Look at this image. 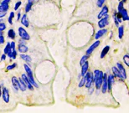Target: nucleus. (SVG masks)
Here are the masks:
<instances>
[{"instance_id":"f257e3e1","label":"nucleus","mask_w":129,"mask_h":113,"mask_svg":"<svg viewBox=\"0 0 129 113\" xmlns=\"http://www.w3.org/2000/svg\"><path fill=\"white\" fill-rule=\"evenodd\" d=\"M24 69H25V71H26V73H27V76H28V78H29V81L31 82V84L34 86H35L36 88H38V85L35 82V79H34L33 73H32V70H31V69H30V67L28 65H24Z\"/></svg>"},{"instance_id":"f03ea898","label":"nucleus","mask_w":129,"mask_h":113,"mask_svg":"<svg viewBox=\"0 0 129 113\" xmlns=\"http://www.w3.org/2000/svg\"><path fill=\"white\" fill-rule=\"evenodd\" d=\"M85 78H86V82H85V86L87 89H89L90 87L91 86V84L93 83V75L91 72H88L87 71L86 75L84 76Z\"/></svg>"},{"instance_id":"7ed1b4c3","label":"nucleus","mask_w":129,"mask_h":113,"mask_svg":"<svg viewBox=\"0 0 129 113\" xmlns=\"http://www.w3.org/2000/svg\"><path fill=\"white\" fill-rule=\"evenodd\" d=\"M108 19H109V15L106 14L104 18H101L99 22H98V26L100 29H103L105 26H107L108 24Z\"/></svg>"},{"instance_id":"20e7f679","label":"nucleus","mask_w":129,"mask_h":113,"mask_svg":"<svg viewBox=\"0 0 129 113\" xmlns=\"http://www.w3.org/2000/svg\"><path fill=\"white\" fill-rule=\"evenodd\" d=\"M19 36L21 39L24 40H29L30 39V36L29 35V34L26 32V30H25L24 28L20 27L19 28Z\"/></svg>"},{"instance_id":"39448f33","label":"nucleus","mask_w":129,"mask_h":113,"mask_svg":"<svg viewBox=\"0 0 129 113\" xmlns=\"http://www.w3.org/2000/svg\"><path fill=\"white\" fill-rule=\"evenodd\" d=\"M102 80H103V73L102 71H99V74H98V76L95 81L96 83V89H100L101 86H102Z\"/></svg>"},{"instance_id":"423d86ee","label":"nucleus","mask_w":129,"mask_h":113,"mask_svg":"<svg viewBox=\"0 0 129 113\" xmlns=\"http://www.w3.org/2000/svg\"><path fill=\"white\" fill-rule=\"evenodd\" d=\"M99 45H100V41L99 40H97V41H96V42H94L91 46H90L88 50H86V55H91V54L95 50V49L97 48L98 46H99Z\"/></svg>"},{"instance_id":"0eeeda50","label":"nucleus","mask_w":129,"mask_h":113,"mask_svg":"<svg viewBox=\"0 0 129 113\" xmlns=\"http://www.w3.org/2000/svg\"><path fill=\"white\" fill-rule=\"evenodd\" d=\"M3 99H4V102H6V103H9V90L7 88H3Z\"/></svg>"},{"instance_id":"6e6552de","label":"nucleus","mask_w":129,"mask_h":113,"mask_svg":"<svg viewBox=\"0 0 129 113\" xmlns=\"http://www.w3.org/2000/svg\"><path fill=\"white\" fill-rule=\"evenodd\" d=\"M107 76L106 74H103V80H102V93H106L107 91Z\"/></svg>"},{"instance_id":"1a4fd4ad","label":"nucleus","mask_w":129,"mask_h":113,"mask_svg":"<svg viewBox=\"0 0 129 113\" xmlns=\"http://www.w3.org/2000/svg\"><path fill=\"white\" fill-rule=\"evenodd\" d=\"M117 68L118 69V70H119L120 74L122 75V78H123V79H126V78H127V73H126V70H125L124 67H123L122 64H120V63H117Z\"/></svg>"},{"instance_id":"9d476101","label":"nucleus","mask_w":129,"mask_h":113,"mask_svg":"<svg viewBox=\"0 0 129 113\" xmlns=\"http://www.w3.org/2000/svg\"><path fill=\"white\" fill-rule=\"evenodd\" d=\"M113 82H114V76H107V90H108V91H111Z\"/></svg>"},{"instance_id":"9b49d317","label":"nucleus","mask_w":129,"mask_h":113,"mask_svg":"<svg viewBox=\"0 0 129 113\" xmlns=\"http://www.w3.org/2000/svg\"><path fill=\"white\" fill-rule=\"evenodd\" d=\"M21 78H22L23 80H24V83L26 84L27 87H29V90H34V88H33V85L31 84V82L29 81V78H28L27 75H22V77H21Z\"/></svg>"},{"instance_id":"f8f14e48","label":"nucleus","mask_w":129,"mask_h":113,"mask_svg":"<svg viewBox=\"0 0 129 113\" xmlns=\"http://www.w3.org/2000/svg\"><path fill=\"white\" fill-rule=\"evenodd\" d=\"M18 80H19V88L22 91H25L27 89V86H26V84L24 83V80H23L21 77Z\"/></svg>"},{"instance_id":"ddd939ff","label":"nucleus","mask_w":129,"mask_h":113,"mask_svg":"<svg viewBox=\"0 0 129 113\" xmlns=\"http://www.w3.org/2000/svg\"><path fill=\"white\" fill-rule=\"evenodd\" d=\"M82 66V69H81V76H84L86 74V72L88 71V69H89V63L86 61L83 65H81Z\"/></svg>"},{"instance_id":"4468645a","label":"nucleus","mask_w":129,"mask_h":113,"mask_svg":"<svg viewBox=\"0 0 129 113\" xmlns=\"http://www.w3.org/2000/svg\"><path fill=\"white\" fill-rule=\"evenodd\" d=\"M4 54L5 55H8L9 57H11L12 55V50H11V47H10V43H8L6 46L4 48Z\"/></svg>"},{"instance_id":"2eb2a0df","label":"nucleus","mask_w":129,"mask_h":113,"mask_svg":"<svg viewBox=\"0 0 129 113\" xmlns=\"http://www.w3.org/2000/svg\"><path fill=\"white\" fill-rule=\"evenodd\" d=\"M12 85H13V86H14V88L16 91L19 89V80H18L15 76L12 77Z\"/></svg>"},{"instance_id":"dca6fc26","label":"nucleus","mask_w":129,"mask_h":113,"mask_svg":"<svg viewBox=\"0 0 129 113\" xmlns=\"http://www.w3.org/2000/svg\"><path fill=\"white\" fill-rule=\"evenodd\" d=\"M120 15H121V17H122V19L124 20V21H127V20H129V16H128V14H127V9H123L122 11H121Z\"/></svg>"},{"instance_id":"f3484780","label":"nucleus","mask_w":129,"mask_h":113,"mask_svg":"<svg viewBox=\"0 0 129 113\" xmlns=\"http://www.w3.org/2000/svg\"><path fill=\"white\" fill-rule=\"evenodd\" d=\"M107 32V30L105 29H102L98 30L97 33L96 34V35H95V38H96V40H98V39H100L101 37H102Z\"/></svg>"},{"instance_id":"a211bd4d","label":"nucleus","mask_w":129,"mask_h":113,"mask_svg":"<svg viewBox=\"0 0 129 113\" xmlns=\"http://www.w3.org/2000/svg\"><path fill=\"white\" fill-rule=\"evenodd\" d=\"M21 24L23 25H24L25 27H29V19L27 18V14H24L21 19Z\"/></svg>"},{"instance_id":"6ab92c4d","label":"nucleus","mask_w":129,"mask_h":113,"mask_svg":"<svg viewBox=\"0 0 129 113\" xmlns=\"http://www.w3.org/2000/svg\"><path fill=\"white\" fill-rule=\"evenodd\" d=\"M107 13H108V8L107 6H104V7H102V11L100 12V14H98V19H101V18H102V17H104L106 14H107Z\"/></svg>"},{"instance_id":"aec40b11","label":"nucleus","mask_w":129,"mask_h":113,"mask_svg":"<svg viewBox=\"0 0 129 113\" xmlns=\"http://www.w3.org/2000/svg\"><path fill=\"white\" fill-rule=\"evenodd\" d=\"M19 51L21 54L26 53L27 51H28V47L24 45V44H19Z\"/></svg>"},{"instance_id":"412c9836","label":"nucleus","mask_w":129,"mask_h":113,"mask_svg":"<svg viewBox=\"0 0 129 113\" xmlns=\"http://www.w3.org/2000/svg\"><path fill=\"white\" fill-rule=\"evenodd\" d=\"M109 50H110V46H108L107 45L106 47H104V49H102V53H101V58H104L106 55H107V54L109 52Z\"/></svg>"},{"instance_id":"4be33fe9","label":"nucleus","mask_w":129,"mask_h":113,"mask_svg":"<svg viewBox=\"0 0 129 113\" xmlns=\"http://www.w3.org/2000/svg\"><path fill=\"white\" fill-rule=\"evenodd\" d=\"M112 72H113V76H117V77H118V78H120V79H122V76L120 74L119 70H118V69L117 67H112Z\"/></svg>"},{"instance_id":"5701e85b","label":"nucleus","mask_w":129,"mask_h":113,"mask_svg":"<svg viewBox=\"0 0 129 113\" xmlns=\"http://www.w3.org/2000/svg\"><path fill=\"white\" fill-rule=\"evenodd\" d=\"M20 57H21L22 60H24V61H26V62H31V61H32L31 57H30L29 55H24V53L21 54V55H20Z\"/></svg>"},{"instance_id":"b1692460","label":"nucleus","mask_w":129,"mask_h":113,"mask_svg":"<svg viewBox=\"0 0 129 113\" xmlns=\"http://www.w3.org/2000/svg\"><path fill=\"white\" fill-rule=\"evenodd\" d=\"M15 36H16V34H15L14 30L11 29L9 30V32H8V37H9V39H12V40H14V39H15Z\"/></svg>"},{"instance_id":"393cba45","label":"nucleus","mask_w":129,"mask_h":113,"mask_svg":"<svg viewBox=\"0 0 129 113\" xmlns=\"http://www.w3.org/2000/svg\"><path fill=\"white\" fill-rule=\"evenodd\" d=\"M123 4H124V2H123V1H121L119 3V5H118V15H117V17H120L121 18L120 13L123 9H124V8H123Z\"/></svg>"},{"instance_id":"a878e982","label":"nucleus","mask_w":129,"mask_h":113,"mask_svg":"<svg viewBox=\"0 0 129 113\" xmlns=\"http://www.w3.org/2000/svg\"><path fill=\"white\" fill-rule=\"evenodd\" d=\"M0 5H1L3 8H4V9L5 10V11H7V10L9 9V3L6 2V1H4V0L3 2H1V4H0Z\"/></svg>"},{"instance_id":"bb28decb","label":"nucleus","mask_w":129,"mask_h":113,"mask_svg":"<svg viewBox=\"0 0 129 113\" xmlns=\"http://www.w3.org/2000/svg\"><path fill=\"white\" fill-rule=\"evenodd\" d=\"M118 32H119V38L122 39L123 37V34H124V27L120 26L118 28Z\"/></svg>"},{"instance_id":"cd10ccee","label":"nucleus","mask_w":129,"mask_h":113,"mask_svg":"<svg viewBox=\"0 0 129 113\" xmlns=\"http://www.w3.org/2000/svg\"><path fill=\"white\" fill-rule=\"evenodd\" d=\"M89 56H90V55H84L83 57L81 58V61H80V65H83V64L85 63V62H86V61H87V60H88V58H89Z\"/></svg>"},{"instance_id":"c85d7f7f","label":"nucleus","mask_w":129,"mask_h":113,"mask_svg":"<svg viewBox=\"0 0 129 113\" xmlns=\"http://www.w3.org/2000/svg\"><path fill=\"white\" fill-rule=\"evenodd\" d=\"M32 5H33V3H31V2L28 3L26 7H25V11H26V12L30 11V9H31V8H32Z\"/></svg>"},{"instance_id":"c756f323","label":"nucleus","mask_w":129,"mask_h":113,"mask_svg":"<svg viewBox=\"0 0 129 113\" xmlns=\"http://www.w3.org/2000/svg\"><path fill=\"white\" fill-rule=\"evenodd\" d=\"M123 60L126 64V65L129 66V55H125L124 57H123Z\"/></svg>"},{"instance_id":"7c9ffc66","label":"nucleus","mask_w":129,"mask_h":113,"mask_svg":"<svg viewBox=\"0 0 129 113\" xmlns=\"http://www.w3.org/2000/svg\"><path fill=\"white\" fill-rule=\"evenodd\" d=\"M14 12H11V13H10V14H9V24H13L12 19H14Z\"/></svg>"},{"instance_id":"2f4dec72","label":"nucleus","mask_w":129,"mask_h":113,"mask_svg":"<svg viewBox=\"0 0 129 113\" xmlns=\"http://www.w3.org/2000/svg\"><path fill=\"white\" fill-rule=\"evenodd\" d=\"M85 82H86V78H85V76H83V78H82V80L79 83V87H82L83 86H85Z\"/></svg>"},{"instance_id":"473e14b6","label":"nucleus","mask_w":129,"mask_h":113,"mask_svg":"<svg viewBox=\"0 0 129 113\" xmlns=\"http://www.w3.org/2000/svg\"><path fill=\"white\" fill-rule=\"evenodd\" d=\"M5 29H6V25L4 23H0V32H3Z\"/></svg>"},{"instance_id":"72a5a7b5","label":"nucleus","mask_w":129,"mask_h":113,"mask_svg":"<svg viewBox=\"0 0 129 113\" xmlns=\"http://www.w3.org/2000/svg\"><path fill=\"white\" fill-rule=\"evenodd\" d=\"M16 66H17L16 64H13V65H9L7 67V70H13V69H14Z\"/></svg>"},{"instance_id":"f704fd0d","label":"nucleus","mask_w":129,"mask_h":113,"mask_svg":"<svg viewBox=\"0 0 129 113\" xmlns=\"http://www.w3.org/2000/svg\"><path fill=\"white\" fill-rule=\"evenodd\" d=\"M17 57V52L16 50H12V55H11V58L12 59H16Z\"/></svg>"},{"instance_id":"c9c22d12","label":"nucleus","mask_w":129,"mask_h":113,"mask_svg":"<svg viewBox=\"0 0 129 113\" xmlns=\"http://www.w3.org/2000/svg\"><path fill=\"white\" fill-rule=\"evenodd\" d=\"M105 0H97V6L98 7H102V4H104Z\"/></svg>"},{"instance_id":"e433bc0d","label":"nucleus","mask_w":129,"mask_h":113,"mask_svg":"<svg viewBox=\"0 0 129 113\" xmlns=\"http://www.w3.org/2000/svg\"><path fill=\"white\" fill-rule=\"evenodd\" d=\"M21 4H22V3L20 2V1L17 2L16 4H15V6H14V9H15V10H17V9H19V6H20V5H21Z\"/></svg>"},{"instance_id":"4c0bfd02","label":"nucleus","mask_w":129,"mask_h":113,"mask_svg":"<svg viewBox=\"0 0 129 113\" xmlns=\"http://www.w3.org/2000/svg\"><path fill=\"white\" fill-rule=\"evenodd\" d=\"M113 19H114L116 26H117V27H118V25H119V23H118V21H117V16H116V14L113 15Z\"/></svg>"},{"instance_id":"58836bf2","label":"nucleus","mask_w":129,"mask_h":113,"mask_svg":"<svg viewBox=\"0 0 129 113\" xmlns=\"http://www.w3.org/2000/svg\"><path fill=\"white\" fill-rule=\"evenodd\" d=\"M10 47H11L12 50H15V42H11V43H10Z\"/></svg>"},{"instance_id":"ea45409f","label":"nucleus","mask_w":129,"mask_h":113,"mask_svg":"<svg viewBox=\"0 0 129 113\" xmlns=\"http://www.w3.org/2000/svg\"><path fill=\"white\" fill-rule=\"evenodd\" d=\"M7 14V11L5 12H0V19H2V18H4L5 15Z\"/></svg>"},{"instance_id":"a19ab883","label":"nucleus","mask_w":129,"mask_h":113,"mask_svg":"<svg viewBox=\"0 0 129 113\" xmlns=\"http://www.w3.org/2000/svg\"><path fill=\"white\" fill-rule=\"evenodd\" d=\"M4 43V38L3 36V34H0V45Z\"/></svg>"},{"instance_id":"79ce46f5","label":"nucleus","mask_w":129,"mask_h":113,"mask_svg":"<svg viewBox=\"0 0 129 113\" xmlns=\"http://www.w3.org/2000/svg\"><path fill=\"white\" fill-rule=\"evenodd\" d=\"M5 58H6V55L4 54V55H2V57H1V60H4Z\"/></svg>"},{"instance_id":"37998d69","label":"nucleus","mask_w":129,"mask_h":113,"mask_svg":"<svg viewBox=\"0 0 129 113\" xmlns=\"http://www.w3.org/2000/svg\"><path fill=\"white\" fill-rule=\"evenodd\" d=\"M0 12H5V10L4 9V8H3L1 5H0Z\"/></svg>"},{"instance_id":"c03bdc74","label":"nucleus","mask_w":129,"mask_h":113,"mask_svg":"<svg viewBox=\"0 0 129 113\" xmlns=\"http://www.w3.org/2000/svg\"><path fill=\"white\" fill-rule=\"evenodd\" d=\"M20 15H21V14H20L19 13V14H18V20L20 19Z\"/></svg>"},{"instance_id":"a18cd8bd","label":"nucleus","mask_w":129,"mask_h":113,"mask_svg":"<svg viewBox=\"0 0 129 113\" xmlns=\"http://www.w3.org/2000/svg\"><path fill=\"white\" fill-rule=\"evenodd\" d=\"M35 0H28V2H31V3H34Z\"/></svg>"},{"instance_id":"49530a36","label":"nucleus","mask_w":129,"mask_h":113,"mask_svg":"<svg viewBox=\"0 0 129 113\" xmlns=\"http://www.w3.org/2000/svg\"><path fill=\"white\" fill-rule=\"evenodd\" d=\"M0 97H1V86H0Z\"/></svg>"},{"instance_id":"de8ad7c7","label":"nucleus","mask_w":129,"mask_h":113,"mask_svg":"<svg viewBox=\"0 0 129 113\" xmlns=\"http://www.w3.org/2000/svg\"><path fill=\"white\" fill-rule=\"evenodd\" d=\"M4 1H6V2H8V3H9V2H10V0H4Z\"/></svg>"},{"instance_id":"09e8293b","label":"nucleus","mask_w":129,"mask_h":113,"mask_svg":"<svg viewBox=\"0 0 129 113\" xmlns=\"http://www.w3.org/2000/svg\"><path fill=\"white\" fill-rule=\"evenodd\" d=\"M126 1H127V0H123V2H126Z\"/></svg>"},{"instance_id":"8fccbe9b","label":"nucleus","mask_w":129,"mask_h":113,"mask_svg":"<svg viewBox=\"0 0 129 113\" xmlns=\"http://www.w3.org/2000/svg\"><path fill=\"white\" fill-rule=\"evenodd\" d=\"M0 22H3V20H1V19H0Z\"/></svg>"}]
</instances>
